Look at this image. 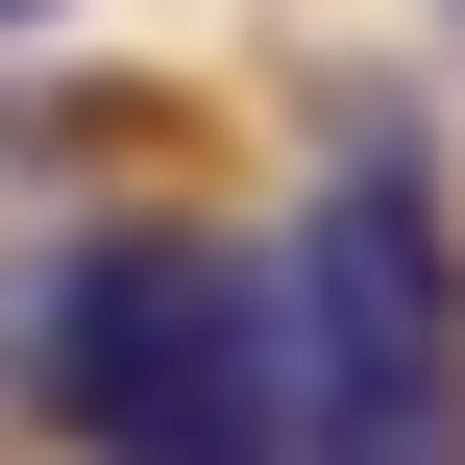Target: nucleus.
<instances>
[{"instance_id":"obj_3","label":"nucleus","mask_w":465,"mask_h":465,"mask_svg":"<svg viewBox=\"0 0 465 465\" xmlns=\"http://www.w3.org/2000/svg\"><path fill=\"white\" fill-rule=\"evenodd\" d=\"M0 25H49V0H0Z\"/></svg>"},{"instance_id":"obj_2","label":"nucleus","mask_w":465,"mask_h":465,"mask_svg":"<svg viewBox=\"0 0 465 465\" xmlns=\"http://www.w3.org/2000/svg\"><path fill=\"white\" fill-rule=\"evenodd\" d=\"M270 294H294V417L319 441H368V465L465 441V245H441V172L392 123L319 147V221H294Z\"/></svg>"},{"instance_id":"obj_1","label":"nucleus","mask_w":465,"mask_h":465,"mask_svg":"<svg viewBox=\"0 0 465 465\" xmlns=\"http://www.w3.org/2000/svg\"><path fill=\"white\" fill-rule=\"evenodd\" d=\"M25 392L123 465H245L294 417V294L245 245H74L49 319H25Z\"/></svg>"}]
</instances>
